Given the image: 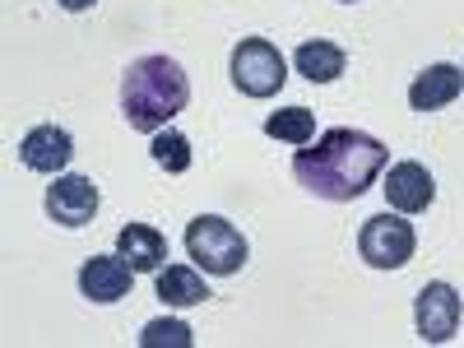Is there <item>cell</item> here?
Wrapping results in <instances>:
<instances>
[{
  "instance_id": "6da1fadb",
  "label": "cell",
  "mask_w": 464,
  "mask_h": 348,
  "mask_svg": "<svg viewBox=\"0 0 464 348\" xmlns=\"http://www.w3.org/2000/svg\"><path fill=\"white\" fill-rule=\"evenodd\" d=\"M391 168V149L367 130H348L334 126L325 135H316L312 144H302L293 153V177L297 186H306L316 200L330 205H348L362 190H372V181Z\"/></svg>"
},
{
  "instance_id": "7a4b0ae2",
  "label": "cell",
  "mask_w": 464,
  "mask_h": 348,
  "mask_svg": "<svg viewBox=\"0 0 464 348\" xmlns=\"http://www.w3.org/2000/svg\"><path fill=\"white\" fill-rule=\"evenodd\" d=\"M190 80L172 56H140L121 74V116L140 135H159L172 126V116L186 111Z\"/></svg>"
},
{
  "instance_id": "3957f363",
  "label": "cell",
  "mask_w": 464,
  "mask_h": 348,
  "mask_svg": "<svg viewBox=\"0 0 464 348\" xmlns=\"http://www.w3.org/2000/svg\"><path fill=\"white\" fill-rule=\"evenodd\" d=\"M186 256L196 260L205 275L227 279V275H242L251 246H246V237L227 218L200 214V218H190V227H186Z\"/></svg>"
},
{
  "instance_id": "277c9868",
  "label": "cell",
  "mask_w": 464,
  "mask_h": 348,
  "mask_svg": "<svg viewBox=\"0 0 464 348\" xmlns=\"http://www.w3.org/2000/svg\"><path fill=\"white\" fill-rule=\"evenodd\" d=\"M227 70H232L237 93H246V98H275L288 84V61L279 56L275 43H265V37H242V43L232 47Z\"/></svg>"
},
{
  "instance_id": "5b68a950",
  "label": "cell",
  "mask_w": 464,
  "mask_h": 348,
  "mask_svg": "<svg viewBox=\"0 0 464 348\" xmlns=\"http://www.w3.org/2000/svg\"><path fill=\"white\" fill-rule=\"evenodd\" d=\"M358 251L372 269H404L418 251V232L404 214H372L358 232Z\"/></svg>"
},
{
  "instance_id": "8992f818",
  "label": "cell",
  "mask_w": 464,
  "mask_h": 348,
  "mask_svg": "<svg viewBox=\"0 0 464 348\" xmlns=\"http://www.w3.org/2000/svg\"><path fill=\"white\" fill-rule=\"evenodd\" d=\"M459 316H464V302L450 284H422L418 302H413V325H418V339L422 343H446L455 339L459 330Z\"/></svg>"
},
{
  "instance_id": "52a82bcc",
  "label": "cell",
  "mask_w": 464,
  "mask_h": 348,
  "mask_svg": "<svg viewBox=\"0 0 464 348\" xmlns=\"http://www.w3.org/2000/svg\"><path fill=\"white\" fill-rule=\"evenodd\" d=\"M98 205H102V196H98V186H93L89 177L61 172V177L47 186V214H52V223H61V227H84V223H93Z\"/></svg>"
},
{
  "instance_id": "ba28073f",
  "label": "cell",
  "mask_w": 464,
  "mask_h": 348,
  "mask_svg": "<svg viewBox=\"0 0 464 348\" xmlns=\"http://www.w3.org/2000/svg\"><path fill=\"white\" fill-rule=\"evenodd\" d=\"M381 190H385V205H391L395 214H422V209L437 200V181H432V172L422 168L418 159L391 163Z\"/></svg>"
},
{
  "instance_id": "9c48e42d",
  "label": "cell",
  "mask_w": 464,
  "mask_h": 348,
  "mask_svg": "<svg viewBox=\"0 0 464 348\" xmlns=\"http://www.w3.org/2000/svg\"><path fill=\"white\" fill-rule=\"evenodd\" d=\"M74 159V140L65 126H37L19 140V163L28 172H47V177H61Z\"/></svg>"
},
{
  "instance_id": "30bf717a",
  "label": "cell",
  "mask_w": 464,
  "mask_h": 348,
  "mask_svg": "<svg viewBox=\"0 0 464 348\" xmlns=\"http://www.w3.org/2000/svg\"><path fill=\"white\" fill-rule=\"evenodd\" d=\"M130 284H135V269L126 256H89L80 265V293L89 302H102V306L121 302L130 293Z\"/></svg>"
},
{
  "instance_id": "8fae6325",
  "label": "cell",
  "mask_w": 464,
  "mask_h": 348,
  "mask_svg": "<svg viewBox=\"0 0 464 348\" xmlns=\"http://www.w3.org/2000/svg\"><path fill=\"white\" fill-rule=\"evenodd\" d=\"M464 93V70L459 65H428L418 74V80L409 84V107L413 111H441V107H450L455 98Z\"/></svg>"
},
{
  "instance_id": "7c38bea8",
  "label": "cell",
  "mask_w": 464,
  "mask_h": 348,
  "mask_svg": "<svg viewBox=\"0 0 464 348\" xmlns=\"http://www.w3.org/2000/svg\"><path fill=\"white\" fill-rule=\"evenodd\" d=\"M116 256H126L135 275H159L168 260V237L149 223H126L116 232Z\"/></svg>"
},
{
  "instance_id": "4fadbf2b",
  "label": "cell",
  "mask_w": 464,
  "mask_h": 348,
  "mask_svg": "<svg viewBox=\"0 0 464 348\" xmlns=\"http://www.w3.org/2000/svg\"><path fill=\"white\" fill-rule=\"evenodd\" d=\"M293 65H297V74H302L306 84H334L339 74H343V65H348V56H343L339 43L316 37V43H302L293 52Z\"/></svg>"
},
{
  "instance_id": "5bb4252c",
  "label": "cell",
  "mask_w": 464,
  "mask_h": 348,
  "mask_svg": "<svg viewBox=\"0 0 464 348\" xmlns=\"http://www.w3.org/2000/svg\"><path fill=\"white\" fill-rule=\"evenodd\" d=\"M159 297L168 306H200L209 297V284L200 279V265H168V269H159Z\"/></svg>"
},
{
  "instance_id": "9a60e30c",
  "label": "cell",
  "mask_w": 464,
  "mask_h": 348,
  "mask_svg": "<svg viewBox=\"0 0 464 348\" xmlns=\"http://www.w3.org/2000/svg\"><path fill=\"white\" fill-rule=\"evenodd\" d=\"M265 135H269V140H284V144H293V149L312 144V140H316V111H312V107L269 111V116H265Z\"/></svg>"
},
{
  "instance_id": "2e32d148",
  "label": "cell",
  "mask_w": 464,
  "mask_h": 348,
  "mask_svg": "<svg viewBox=\"0 0 464 348\" xmlns=\"http://www.w3.org/2000/svg\"><path fill=\"white\" fill-rule=\"evenodd\" d=\"M149 153H153V163H159L168 177H181V172L190 168V140H186L181 130H172V126L153 135V149H149Z\"/></svg>"
},
{
  "instance_id": "e0dca14e",
  "label": "cell",
  "mask_w": 464,
  "mask_h": 348,
  "mask_svg": "<svg viewBox=\"0 0 464 348\" xmlns=\"http://www.w3.org/2000/svg\"><path fill=\"white\" fill-rule=\"evenodd\" d=\"M140 343H144V348H163V343L190 348L196 339H190V325H186V321H149V325L140 330Z\"/></svg>"
},
{
  "instance_id": "ac0fdd59",
  "label": "cell",
  "mask_w": 464,
  "mask_h": 348,
  "mask_svg": "<svg viewBox=\"0 0 464 348\" xmlns=\"http://www.w3.org/2000/svg\"><path fill=\"white\" fill-rule=\"evenodd\" d=\"M56 5H61V10H70V14H84V10H93V5H98V0H56Z\"/></svg>"
},
{
  "instance_id": "d6986e66",
  "label": "cell",
  "mask_w": 464,
  "mask_h": 348,
  "mask_svg": "<svg viewBox=\"0 0 464 348\" xmlns=\"http://www.w3.org/2000/svg\"><path fill=\"white\" fill-rule=\"evenodd\" d=\"M343 5H353V0H343Z\"/></svg>"
}]
</instances>
